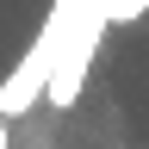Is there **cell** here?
Listing matches in <instances>:
<instances>
[{"instance_id": "obj_2", "label": "cell", "mask_w": 149, "mask_h": 149, "mask_svg": "<svg viewBox=\"0 0 149 149\" xmlns=\"http://www.w3.org/2000/svg\"><path fill=\"white\" fill-rule=\"evenodd\" d=\"M0 149H13V130H6V118H0Z\"/></svg>"}, {"instance_id": "obj_1", "label": "cell", "mask_w": 149, "mask_h": 149, "mask_svg": "<svg viewBox=\"0 0 149 149\" xmlns=\"http://www.w3.org/2000/svg\"><path fill=\"white\" fill-rule=\"evenodd\" d=\"M149 13V0H106V19L112 25H130V19H143Z\"/></svg>"}]
</instances>
